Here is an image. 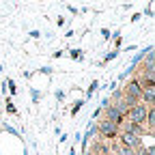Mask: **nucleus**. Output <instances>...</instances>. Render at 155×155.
<instances>
[{"instance_id":"nucleus-1","label":"nucleus","mask_w":155,"mask_h":155,"mask_svg":"<svg viewBox=\"0 0 155 155\" xmlns=\"http://www.w3.org/2000/svg\"><path fill=\"white\" fill-rule=\"evenodd\" d=\"M147 114H149V106H144V104H136L134 108H129V112H127V119H129V123H134V125H140V127H144Z\"/></svg>"},{"instance_id":"nucleus-2","label":"nucleus","mask_w":155,"mask_h":155,"mask_svg":"<svg viewBox=\"0 0 155 155\" xmlns=\"http://www.w3.org/2000/svg\"><path fill=\"white\" fill-rule=\"evenodd\" d=\"M95 129L99 131V136H101L104 140H114L116 136H119V125H114V123H110L106 119H101L99 123H97Z\"/></svg>"},{"instance_id":"nucleus-3","label":"nucleus","mask_w":155,"mask_h":155,"mask_svg":"<svg viewBox=\"0 0 155 155\" xmlns=\"http://www.w3.org/2000/svg\"><path fill=\"white\" fill-rule=\"evenodd\" d=\"M142 82L138 80V78H131V80L127 82V86H125V91H123V95H127V97H131V99H136V101H140V97H142Z\"/></svg>"},{"instance_id":"nucleus-4","label":"nucleus","mask_w":155,"mask_h":155,"mask_svg":"<svg viewBox=\"0 0 155 155\" xmlns=\"http://www.w3.org/2000/svg\"><path fill=\"white\" fill-rule=\"evenodd\" d=\"M104 119L121 127V125H123V121H125V114H121V112L116 110L112 104H110V106H108V104H104Z\"/></svg>"},{"instance_id":"nucleus-5","label":"nucleus","mask_w":155,"mask_h":155,"mask_svg":"<svg viewBox=\"0 0 155 155\" xmlns=\"http://www.w3.org/2000/svg\"><path fill=\"white\" fill-rule=\"evenodd\" d=\"M121 144L123 147H129V149H140L142 147V142H140V138L138 136H134V134H121Z\"/></svg>"},{"instance_id":"nucleus-6","label":"nucleus","mask_w":155,"mask_h":155,"mask_svg":"<svg viewBox=\"0 0 155 155\" xmlns=\"http://www.w3.org/2000/svg\"><path fill=\"white\" fill-rule=\"evenodd\" d=\"M140 104H144V106L153 108V104H155V86H144V88H142Z\"/></svg>"},{"instance_id":"nucleus-7","label":"nucleus","mask_w":155,"mask_h":155,"mask_svg":"<svg viewBox=\"0 0 155 155\" xmlns=\"http://www.w3.org/2000/svg\"><path fill=\"white\" fill-rule=\"evenodd\" d=\"M123 131H125V134H134V136H138V138H142L144 127H140V125H134V123H125V125H123Z\"/></svg>"},{"instance_id":"nucleus-8","label":"nucleus","mask_w":155,"mask_h":155,"mask_svg":"<svg viewBox=\"0 0 155 155\" xmlns=\"http://www.w3.org/2000/svg\"><path fill=\"white\" fill-rule=\"evenodd\" d=\"M147 127H149V131H153V127H155V108H149V114H147Z\"/></svg>"},{"instance_id":"nucleus-9","label":"nucleus","mask_w":155,"mask_h":155,"mask_svg":"<svg viewBox=\"0 0 155 155\" xmlns=\"http://www.w3.org/2000/svg\"><path fill=\"white\" fill-rule=\"evenodd\" d=\"M116 155H136V149H129V147H119V151H116Z\"/></svg>"},{"instance_id":"nucleus-10","label":"nucleus","mask_w":155,"mask_h":155,"mask_svg":"<svg viewBox=\"0 0 155 155\" xmlns=\"http://www.w3.org/2000/svg\"><path fill=\"white\" fill-rule=\"evenodd\" d=\"M71 56H73V58H80V56H82V52H80V50H73V52H71Z\"/></svg>"}]
</instances>
